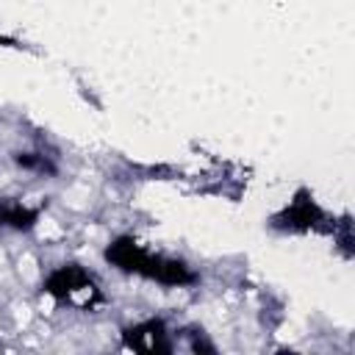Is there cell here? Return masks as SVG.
<instances>
[{
    "instance_id": "cell-4",
    "label": "cell",
    "mask_w": 355,
    "mask_h": 355,
    "mask_svg": "<svg viewBox=\"0 0 355 355\" xmlns=\"http://www.w3.org/2000/svg\"><path fill=\"white\" fill-rule=\"evenodd\" d=\"M33 222H36V211H31L28 205H22V202H8V200L0 202V225L22 230V227H31Z\"/></svg>"
},
{
    "instance_id": "cell-1",
    "label": "cell",
    "mask_w": 355,
    "mask_h": 355,
    "mask_svg": "<svg viewBox=\"0 0 355 355\" xmlns=\"http://www.w3.org/2000/svg\"><path fill=\"white\" fill-rule=\"evenodd\" d=\"M105 261L114 263L122 272H133L150 280H158L164 286H186L194 283V272L183 263V261H172L164 255H153L144 247H139L133 239H116L108 250H105Z\"/></svg>"
},
{
    "instance_id": "cell-3",
    "label": "cell",
    "mask_w": 355,
    "mask_h": 355,
    "mask_svg": "<svg viewBox=\"0 0 355 355\" xmlns=\"http://www.w3.org/2000/svg\"><path fill=\"white\" fill-rule=\"evenodd\" d=\"M125 344L130 349H139V352H172V341H169V333L164 327L161 319H147V322H139L133 327L125 330Z\"/></svg>"
},
{
    "instance_id": "cell-5",
    "label": "cell",
    "mask_w": 355,
    "mask_h": 355,
    "mask_svg": "<svg viewBox=\"0 0 355 355\" xmlns=\"http://www.w3.org/2000/svg\"><path fill=\"white\" fill-rule=\"evenodd\" d=\"M319 211H316V205L311 202V200H297L288 211H286V219H288V225L294 227V225H311L313 222V216H316Z\"/></svg>"
},
{
    "instance_id": "cell-2",
    "label": "cell",
    "mask_w": 355,
    "mask_h": 355,
    "mask_svg": "<svg viewBox=\"0 0 355 355\" xmlns=\"http://www.w3.org/2000/svg\"><path fill=\"white\" fill-rule=\"evenodd\" d=\"M44 291L67 305H75V308H94L103 300L94 277L86 269H80L78 263H64V266L53 269L50 277L44 280Z\"/></svg>"
}]
</instances>
